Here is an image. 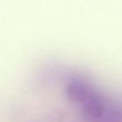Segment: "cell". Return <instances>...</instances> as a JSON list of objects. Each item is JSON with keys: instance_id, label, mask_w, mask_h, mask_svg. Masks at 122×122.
Returning a JSON list of instances; mask_svg holds the SVG:
<instances>
[{"instance_id": "1", "label": "cell", "mask_w": 122, "mask_h": 122, "mask_svg": "<svg viewBox=\"0 0 122 122\" xmlns=\"http://www.w3.org/2000/svg\"><path fill=\"white\" fill-rule=\"evenodd\" d=\"M97 91L92 85V83L83 76H74L66 84V96L72 102L83 104L85 100L92 97Z\"/></svg>"}, {"instance_id": "2", "label": "cell", "mask_w": 122, "mask_h": 122, "mask_svg": "<svg viewBox=\"0 0 122 122\" xmlns=\"http://www.w3.org/2000/svg\"><path fill=\"white\" fill-rule=\"evenodd\" d=\"M106 112V104L98 93H95L92 97L85 100L81 104V114L88 121H97L104 117Z\"/></svg>"}]
</instances>
